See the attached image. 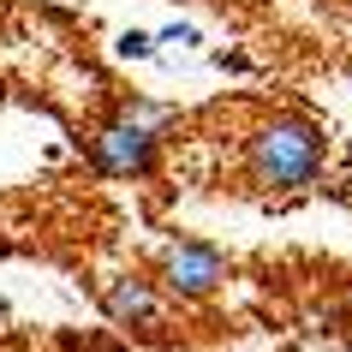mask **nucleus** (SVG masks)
Wrapping results in <instances>:
<instances>
[{"instance_id":"6","label":"nucleus","mask_w":352,"mask_h":352,"mask_svg":"<svg viewBox=\"0 0 352 352\" xmlns=\"http://www.w3.org/2000/svg\"><path fill=\"white\" fill-rule=\"evenodd\" d=\"M155 42H179V48H197L204 36H197V24H167V30H162Z\"/></svg>"},{"instance_id":"2","label":"nucleus","mask_w":352,"mask_h":352,"mask_svg":"<svg viewBox=\"0 0 352 352\" xmlns=\"http://www.w3.org/2000/svg\"><path fill=\"white\" fill-rule=\"evenodd\" d=\"M155 155H162V131L126 108L90 131V167L108 179H144V173H155Z\"/></svg>"},{"instance_id":"3","label":"nucleus","mask_w":352,"mask_h":352,"mask_svg":"<svg viewBox=\"0 0 352 352\" xmlns=\"http://www.w3.org/2000/svg\"><path fill=\"white\" fill-rule=\"evenodd\" d=\"M155 280H162L167 293H179V298H209L227 280V257L215 251V245H204V239H179V245L162 251Z\"/></svg>"},{"instance_id":"4","label":"nucleus","mask_w":352,"mask_h":352,"mask_svg":"<svg viewBox=\"0 0 352 352\" xmlns=\"http://www.w3.org/2000/svg\"><path fill=\"white\" fill-rule=\"evenodd\" d=\"M102 311L120 322V329H155L162 322V305H155V287L138 275H120L102 287Z\"/></svg>"},{"instance_id":"5","label":"nucleus","mask_w":352,"mask_h":352,"mask_svg":"<svg viewBox=\"0 0 352 352\" xmlns=\"http://www.w3.org/2000/svg\"><path fill=\"white\" fill-rule=\"evenodd\" d=\"M120 54L126 60H149L155 54V36H149V30H126V36H120Z\"/></svg>"},{"instance_id":"1","label":"nucleus","mask_w":352,"mask_h":352,"mask_svg":"<svg viewBox=\"0 0 352 352\" xmlns=\"http://www.w3.org/2000/svg\"><path fill=\"white\" fill-rule=\"evenodd\" d=\"M329 167V138L305 113H275L245 138V179L257 191H305Z\"/></svg>"}]
</instances>
